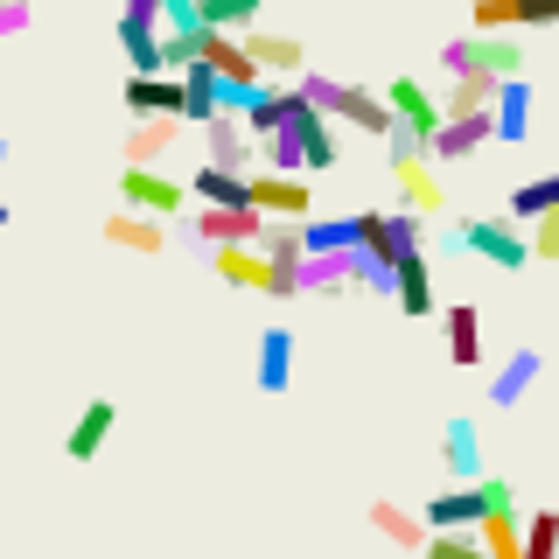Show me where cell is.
<instances>
[{
  "mask_svg": "<svg viewBox=\"0 0 559 559\" xmlns=\"http://www.w3.org/2000/svg\"><path fill=\"white\" fill-rule=\"evenodd\" d=\"M357 287H364V294H392V266H384V259H371V252H357Z\"/></svg>",
  "mask_w": 559,
  "mask_h": 559,
  "instance_id": "f35d334b",
  "label": "cell"
},
{
  "mask_svg": "<svg viewBox=\"0 0 559 559\" xmlns=\"http://www.w3.org/2000/svg\"><path fill=\"white\" fill-rule=\"evenodd\" d=\"M162 224L168 217H147V210H112V217H105V245H119V252H162V245H168V231H162Z\"/></svg>",
  "mask_w": 559,
  "mask_h": 559,
  "instance_id": "ac0fdd59",
  "label": "cell"
},
{
  "mask_svg": "<svg viewBox=\"0 0 559 559\" xmlns=\"http://www.w3.org/2000/svg\"><path fill=\"white\" fill-rule=\"evenodd\" d=\"M0 162H8V140H0Z\"/></svg>",
  "mask_w": 559,
  "mask_h": 559,
  "instance_id": "b9f144b4",
  "label": "cell"
},
{
  "mask_svg": "<svg viewBox=\"0 0 559 559\" xmlns=\"http://www.w3.org/2000/svg\"><path fill=\"white\" fill-rule=\"evenodd\" d=\"M245 203H259L266 217H314V189L308 175H280V168H245Z\"/></svg>",
  "mask_w": 559,
  "mask_h": 559,
  "instance_id": "52a82bcc",
  "label": "cell"
},
{
  "mask_svg": "<svg viewBox=\"0 0 559 559\" xmlns=\"http://www.w3.org/2000/svg\"><path fill=\"white\" fill-rule=\"evenodd\" d=\"M189 231H197V245H259L266 210L259 203H189Z\"/></svg>",
  "mask_w": 559,
  "mask_h": 559,
  "instance_id": "5b68a950",
  "label": "cell"
},
{
  "mask_svg": "<svg viewBox=\"0 0 559 559\" xmlns=\"http://www.w3.org/2000/svg\"><path fill=\"white\" fill-rule=\"evenodd\" d=\"M552 203H559V175H532V182L511 189V217L518 224H532L538 210H552Z\"/></svg>",
  "mask_w": 559,
  "mask_h": 559,
  "instance_id": "1f68e13d",
  "label": "cell"
},
{
  "mask_svg": "<svg viewBox=\"0 0 559 559\" xmlns=\"http://www.w3.org/2000/svg\"><path fill=\"white\" fill-rule=\"evenodd\" d=\"M203 154L217 168H252L259 162V140H252V127H245L238 112H217V119H203Z\"/></svg>",
  "mask_w": 559,
  "mask_h": 559,
  "instance_id": "9a60e30c",
  "label": "cell"
},
{
  "mask_svg": "<svg viewBox=\"0 0 559 559\" xmlns=\"http://www.w3.org/2000/svg\"><path fill=\"white\" fill-rule=\"evenodd\" d=\"M259 168L308 175V162H301V133H294V119H287V127H273V133H259Z\"/></svg>",
  "mask_w": 559,
  "mask_h": 559,
  "instance_id": "4dcf8cb0",
  "label": "cell"
},
{
  "mask_svg": "<svg viewBox=\"0 0 559 559\" xmlns=\"http://www.w3.org/2000/svg\"><path fill=\"white\" fill-rule=\"evenodd\" d=\"M203 14L189 8V0H162V28H197Z\"/></svg>",
  "mask_w": 559,
  "mask_h": 559,
  "instance_id": "ab89813d",
  "label": "cell"
},
{
  "mask_svg": "<svg viewBox=\"0 0 559 559\" xmlns=\"http://www.w3.org/2000/svg\"><path fill=\"white\" fill-rule=\"evenodd\" d=\"M532 105H538L532 78H503L497 98H489V127H497V140H524V133H532Z\"/></svg>",
  "mask_w": 559,
  "mask_h": 559,
  "instance_id": "e0dca14e",
  "label": "cell"
},
{
  "mask_svg": "<svg viewBox=\"0 0 559 559\" xmlns=\"http://www.w3.org/2000/svg\"><path fill=\"white\" fill-rule=\"evenodd\" d=\"M329 119H343V127H357V133H371V140H392V133H399V119H392V105H384V92H364V84H336Z\"/></svg>",
  "mask_w": 559,
  "mask_h": 559,
  "instance_id": "8fae6325",
  "label": "cell"
},
{
  "mask_svg": "<svg viewBox=\"0 0 559 559\" xmlns=\"http://www.w3.org/2000/svg\"><path fill=\"white\" fill-rule=\"evenodd\" d=\"M476 538H483V552H489V559H518V552H524V511H518V497H511V503H497V511H483Z\"/></svg>",
  "mask_w": 559,
  "mask_h": 559,
  "instance_id": "d4e9b609",
  "label": "cell"
},
{
  "mask_svg": "<svg viewBox=\"0 0 559 559\" xmlns=\"http://www.w3.org/2000/svg\"><path fill=\"white\" fill-rule=\"evenodd\" d=\"M112 419H119V413H112V399H92V406L78 413V427H70L63 454H70V462H92V454L112 441Z\"/></svg>",
  "mask_w": 559,
  "mask_h": 559,
  "instance_id": "4316f807",
  "label": "cell"
},
{
  "mask_svg": "<svg viewBox=\"0 0 559 559\" xmlns=\"http://www.w3.org/2000/svg\"><path fill=\"white\" fill-rule=\"evenodd\" d=\"M454 238H462V252L489 259L497 273H524V266H532V245H524L518 217H468V224H454Z\"/></svg>",
  "mask_w": 559,
  "mask_h": 559,
  "instance_id": "6da1fadb",
  "label": "cell"
},
{
  "mask_svg": "<svg viewBox=\"0 0 559 559\" xmlns=\"http://www.w3.org/2000/svg\"><path fill=\"white\" fill-rule=\"evenodd\" d=\"M238 43H245V57L259 63V78H301V70H308V43H301V35H273V28L252 22Z\"/></svg>",
  "mask_w": 559,
  "mask_h": 559,
  "instance_id": "30bf717a",
  "label": "cell"
},
{
  "mask_svg": "<svg viewBox=\"0 0 559 559\" xmlns=\"http://www.w3.org/2000/svg\"><path fill=\"white\" fill-rule=\"evenodd\" d=\"M294 384V329L273 322L259 329V392H287Z\"/></svg>",
  "mask_w": 559,
  "mask_h": 559,
  "instance_id": "7402d4cb",
  "label": "cell"
},
{
  "mask_svg": "<svg viewBox=\"0 0 559 559\" xmlns=\"http://www.w3.org/2000/svg\"><path fill=\"white\" fill-rule=\"evenodd\" d=\"M419 238H427V217L419 210H364L357 217V252L384 259V266H399V252H419Z\"/></svg>",
  "mask_w": 559,
  "mask_h": 559,
  "instance_id": "3957f363",
  "label": "cell"
},
{
  "mask_svg": "<svg viewBox=\"0 0 559 559\" xmlns=\"http://www.w3.org/2000/svg\"><path fill=\"white\" fill-rule=\"evenodd\" d=\"M294 133H301V162H308V175L343 168V140H336V119H329V112L301 105V112H294Z\"/></svg>",
  "mask_w": 559,
  "mask_h": 559,
  "instance_id": "2e32d148",
  "label": "cell"
},
{
  "mask_svg": "<svg viewBox=\"0 0 559 559\" xmlns=\"http://www.w3.org/2000/svg\"><path fill=\"white\" fill-rule=\"evenodd\" d=\"M441 462H448V476H454V483L483 476V433H476V419H448V433H441Z\"/></svg>",
  "mask_w": 559,
  "mask_h": 559,
  "instance_id": "484cf974",
  "label": "cell"
},
{
  "mask_svg": "<svg viewBox=\"0 0 559 559\" xmlns=\"http://www.w3.org/2000/svg\"><path fill=\"white\" fill-rule=\"evenodd\" d=\"M8 217H14V210H8V203H0V231H8Z\"/></svg>",
  "mask_w": 559,
  "mask_h": 559,
  "instance_id": "60d3db41",
  "label": "cell"
},
{
  "mask_svg": "<svg viewBox=\"0 0 559 559\" xmlns=\"http://www.w3.org/2000/svg\"><path fill=\"white\" fill-rule=\"evenodd\" d=\"M28 22H35V0H0V43L28 35Z\"/></svg>",
  "mask_w": 559,
  "mask_h": 559,
  "instance_id": "8d00e7d4",
  "label": "cell"
},
{
  "mask_svg": "<svg viewBox=\"0 0 559 559\" xmlns=\"http://www.w3.org/2000/svg\"><path fill=\"white\" fill-rule=\"evenodd\" d=\"M119 197H127L133 210H147V217H182L189 210V182H175V175H162L154 162H127L119 168Z\"/></svg>",
  "mask_w": 559,
  "mask_h": 559,
  "instance_id": "8992f818",
  "label": "cell"
},
{
  "mask_svg": "<svg viewBox=\"0 0 559 559\" xmlns=\"http://www.w3.org/2000/svg\"><path fill=\"white\" fill-rule=\"evenodd\" d=\"M175 140H182V119L175 112H140L127 127V162H162Z\"/></svg>",
  "mask_w": 559,
  "mask_h": 559,
  "instance_id": "cb8c5ba5",
  "label": "cell"
},
{
  "mask_svg": "<svg viewBox=\"0 0 559 559\" xmlns=\"http://www.w3.org/2000/svg\"><path fill=\"white\" fill-rule=\"evenodd\" d=\"M538 378H546V357H538V349H511V357L497 364V378H489V406H518Z\"/></svg>",
  "mask_w": 559,
  "mask_h": 559,
  "instance_id": "44dd1931",
  "label": "cell"
},
{
  "mask_svg": "<svg viewBox=\"0 0 559 559\" xmlns=\"http://www.w3.org/2000/svg\"><path fill=\"white\" fill-rule=\"evenodd\" d=\"M301 105H308V98H301V92H294V78H266V84H259V92H252V98H245V105H238V119H245V127H252V140H259V133H273V127H287V119H294V112H301Z\"/></svg>",
  "mask_w": 559,
  "mask_h": 559,
  "instance_id": "5bb4252c",
  "label": "cell"
},
{
  "mask_svg": "<svg viewBox=\"0 0 559 559\" xmlns=\"http://www.w3.org/2000/svg\"><path fill=\"white\" fill-rule=\"evenodd\" d=\"M259 8H266V0H203V28H231V35H245L259 22Z\"/></svg>",
  "mask_w": 559,
  "mask_h": 559,
  "instance_id": "d6a6232c",
  "label": "cell"
},
{
  "mask_svg": "<svg viewBox=\"0 0 559 559\" xmlns=\"http://www.w3.org/2000/svg\"><path fill=\"white\" fill-rule=\"evenodd\" d=\"M441 70H448V78H462V70H483V57H476V35L448 43V49H441Z\"/></svg>",
  "mask_w": 559,
  "mask_h": 559,
  "instance_id": "74e56055",
  "label": "cell"
},
{
  "mask_svg": "<svg viewBox=\"0 0 559 559\" xmlns=\"http://www.w3.org/2000/svg\"><path fill=\"white\" fill-rule=\"evenodd\" d=\"M371 532H378V538H392L399 552H419V546H427V518H413L406 503H384V497L371 503Z\"/></svg>",
  "mask_w": 559,
  "mask_h": 559,
  "instance_id": "83f0119b",
  "label": "cell"
},
{
  "mask_svg": "<svg viewBox=\"0 0 559 559\" xmlns=\"http://www.w3.org/2000/svg\"><path fill=\"white\" fill-rule=\"evenodd\" d=\"M441 322H448V357L462 364V371H476L483 364V308L454 301V308H441Z\"/></svg>",
  "mask_w": 559,
  "mask_h": 559,
  "instance_id": "603a6c76",
  "label": "cell"
},
{
  "mask_svg": "<svg viewBox=\"0 0 559 559\" xmlns=\"http://www.w3.org/2000/svg\"><path fill=\"white\" fill-rule=\"evenodd\" d=\"M524 245H532V259H559V203L532 217V231H524Z\"/></svg>",
  "mask_w": 559,
  "mask_h": 559,
  "instance_id": "d590c367",
  "label": "cell"
},
{
  "mask_svg": "<svg viewBox=\"0 0 559 559\" xmlns=\"http://www.w3.org/2000/svg\"><path fill=\"white\" fill-rule=\"evenodd\" d=\"M489 140H497L489 112H448L441 127H433V140H427V162H468L476 147H489Z\"/></svg>",
  "mask_w": 559,
  "mask_h": 559,
  "instance_id": "7c38bea8",
  "label": "cell"
},
{
  "mask_svg": "<svg viewBox=\"0 0 559 559\" xmlns=\"http://www.w3.org/2000/svg\"><path fill=\"white\" fill-rule=\"evenodd\" d=\"M127 112H175L182 119V78L175 70H133L127 78Z\"/></svg>",
  "mask_w": 559,
  "mask_h": 559,
  "instance_id": "d6986e66",
  "label": "cell"
},
{
  "mask_svg": "<svg viewBox=\"0 0 559 559\" xmlns=\"http://www.w3.org/2000/svg\"><path fill=\"white\" fill-rule=\"evenodd\" d=\"M518 559H559V511H532V518H524V552Z\"/></svg>",
  "mask_w": 559,
  "mask_h": 559,
  "instance_id": "836d02e7",
  "label": "cell"
},
{
  "mask_svg": "<svg viewBox=\"0 0 559 559\" xmlns=\"http://www.w3.org/2000/svg\"><path fill=\"white\" fill-rule=\"evenodd\" d=\"M384 105H392L399 133H413L419 147H427V140H433V127L448 119V112H441V98H433V92H427L419 78H392V84H384Z\"/></svg>",
  "mask_w": 559,
  "mask_h": 559,
  "instance_id": "ba28073f",
  "label": "cell"
},
{
  "mask_svg": "<svg viewBox=\"0 0 559 559\" xmlns=\"http://www.w3.org/2000/svg\"><path fill=\"white\" fill-rule=\"evenodd\" d=\"M497 503H511V483L503 476H468V483H454L448 497L427 503V532H448V524H468V532H476L483 511H497Z\"/></svg>",
  "mask_w": 559,
  "mask_h": 559,
  "instance_id": "7a4b0ae2",
  "label": "cell"
},
{
  "mask_svg": "<svg viewBox=\"0 0 559 559\" xmlns=\"http://www.w3.org/2000/svg\"><path fill=\"white\" fill-rule=\"evenodd\" d=\"M392 301H399V314H413V322H427V314L441 308V287H433L427 252H399V266H392Z\"/></svg>",
  "mask_w": 559,
  "mask_h": 559,
  "instance_id": "4fadbf2b",
  "label": "cell"
},
{
  "mask_svg": "<svg viewBox=\"0 0 559 559\" xmlns=\"http://www.w3.org/2000/svg\"><path fill=\"white\" fill-rule=\"evenodd\" d=\"M301 238L308 252H343V245H357V217H322V224L301 217Z\"/></svg>",
  "mask_w": 559,
  "mask_h": 559,
  "instance_id": "e575fe53",
  "label": "cell"
},
{
  "mask_svg": "<svg viewBox=\"0 0 559 559\" xmlns=\"http://www.w3.org/2000/svg\"><path fill=\"white\" fill-rule=\"evenodd\" d=\"M384 147H392V175H399V197H406V210H419V217H441L448 197H441V182H433V168H427V147H419L413 133H392Z\"/></svg>",
  "mask_w": 559,
  "mask_h": 559,
  "instance_id": "277c9868",
  "label": "cell"
},
{
  "mask_svg": "<svg viewBox=\"0 0 559 559\" xmlns=\"http://www.w3.org/2000/svg\"><path fill=\"white\" fill-rule=\"evenodd\" d=\"M497 84H503V78H489V70H462V78L448 84L441 112H489V98H497Z\"/></svg>",
  "mask_w": 559,
  "mask_h": 559,
  "instance_id": "f546056e",
  "label": "cell"
},
{
  "mask_svg": "<svg viewBox=\"0 0 559 559\" xmlns=\"http://www.w3.org/2000/svg\"><path fill=\"white\" fill-rule=\"evenodd\" d=\"M175 78H182V127H203V119H217V112H224V84H217V70H210L203 57H197V63H182Z\"/></svg>",
  "mask_w": 559,
  "mask_h": 559,
  "instance_id": "ffe728a7",
  "label": "cell"
},
{
  "mask_svg": "<svg viewBox=\"0 0 559 559\" xmlns=\"http://www.w3.org/2000/svg\"><path fill=\"white\" fill-rule=\"evenodd\" d=\"M287 273L301 294H349L357 287V245H343V252H301Z\"/></svg>",
  "mask_w": 559,
  "mask_h": 559,
  "instance_id": "9c48e42d",
  "label": "cell"
},
{
  "mask_svg": "<svg viewBox=\"0 0 559 559\" xmlns=\"http://www.w3.org/2000/svg\"><path fill=\"white\" fill-rule=\"evenodd\" d=\"M189 203H245V168L203 162L197 175H189Z\"/></svg>",
  "mask_w": 559,
  "mask_h": 559,
  "instance_id": "f1b7e54d",
  "label": "cell"
}]
</instances>
